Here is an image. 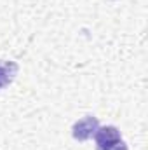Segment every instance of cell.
I'll return each instance as SVG.
<instances>
[{
    "label": "cell",
    "instance_id": "obj_1",
    "mask_svg": "<svg viewBox=\"0 0 148 150\" xmlns=\"http://www.w3.org/2000/svg\"><path fill=\"white\" fill-rule=\"evenodd\" d=\"M94 142H96V150H110L115 143L122 140L120 131L115 126H103L98 127L94 133Z\"/></svg>",
    "mask_w": 148,
    "mask_h": 150
},
{
    "label": "cell",
    "instance_id": "obj_2",
    "mask_svg": "<svg viewBox=\"0 0 148 150\" xmlns=\"http://www.w3.org/2000/svg\"><path fill=\"white\" fill-rule=\"evenodd\" d=\"M98 127H99V120H98V117H94V115H87V117L77 120V122L73 124V127H72V134H73V138L77 140V142H85V140H89V138L94 136V133H96Z\"/></svg>",
    "mask_w": 148,
    "mask_h": 150
},
{
    "label": "cell",
    "instance_id": "obj_3",
    "mask_svg": "<svg viewBox=\"0 0 148 150\" xmlns=\"http://www.w3.org/2000/svg\"><path fill=\"white\" fill-rule=\"evenodd\" d=\"M18 65L14 61H0V89H4L5 86H9L16 75H18Z\"/></svg>",
    "mask_w": 148,
    "mask_h": 150
},
{
    "label": "cell",
    "instance_id": "obj_4",
    "mask_svg": "<svg viewBox=\"0 0 148 150\" xmlns=\"http://www.w3.org/2000/svg\"><path fill=\"white\" fill-rule=\"evenodd\" d=\"M110 150H127V145H125V143L120 140V142H118V143H115V145H113Z\"/></svg>",
    "mask_w": 148,
    "mask_h": 150
}]
</instances>
